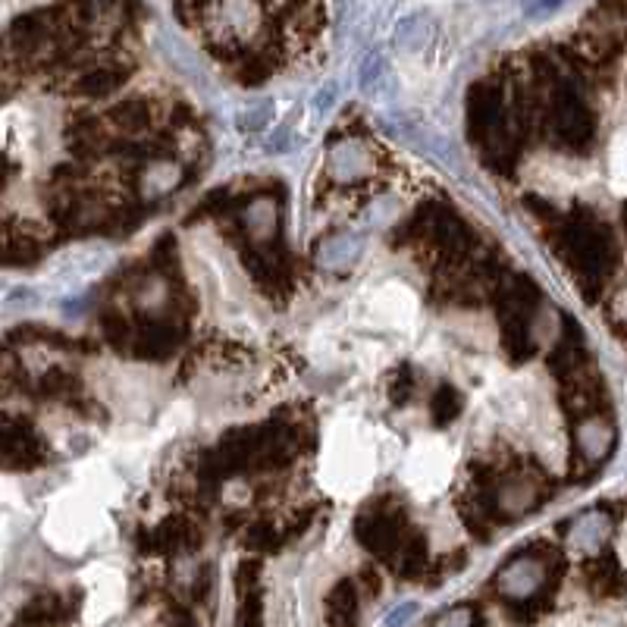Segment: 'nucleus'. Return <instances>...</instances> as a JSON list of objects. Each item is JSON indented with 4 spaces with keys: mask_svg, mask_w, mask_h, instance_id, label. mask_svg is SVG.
<instances>
[{
    "mask_svg": "<svg viewBox=\"0 0 627 627\" xmlns=\"http://www.w3.org/2000/svg\"><path fill=\"white\" fill-rule=\"evenodd\" d=\"M543 577H546V571L537 559H518L499 574V590L508 599H527L540 590Z\"/></svg>",
    "mask_w": 627,
    "mask_h": 627,
    "instance_id": "nucleus-1",
    "label": "nucleus"
},
{
    "mask_svg": "<svg viewBox=\"0 0 627 627\" xmlns=\"http://www.w3.org/2000/svg\"><path fill=\"white\" fill-rule=\"evenodd\" d=\"M433 627H474V615L468 609H455V612H446Z\"/></svg>",
    "mask_w": 627,
    "mask_h": 627,
    "instance_id": "nucleus-2",
    "label": "nucleus"
}]
</instances>
